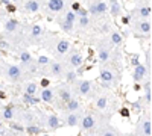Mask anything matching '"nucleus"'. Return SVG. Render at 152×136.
<instances>
[{"label":"nucleus","instance_id":"f257e3e1","mask_svg":"<svg viewBox=\"0 0 152 136\" xmlns=\"http://www.w3.org/2000/svg\"><path fill=\"white\" fill-rule=\"evenodd\" d=\"M146 67L144 65H137V67H134V74H133V77H134V80L135 82H138V80H142L144 76H146Z\"/></svg>","mask_w":152,"mask_h":136},{"label":"nucleus","instance_id":"f03ea898","mask_svg":"<svg viewBox=\"0 0 152 136\" xmlns=\"http://www.w3.org/2000/svg\"><path fill=\"white\" fill-rule=\"evenodd\" d=\"M101 79L105 82V85H111V82L114 80V74H113V71H110L108 68H103V70L101 71Z\"/></svg>","mask_w":152,"mask_h":136},{"label":"nucleus","instance_id":"7ed1b4c3","mask_svg":"<svg viewBox=\"0 0 152 136\" xmlns=\"http://www.w3.org/2000/svg\"><path fill=\"white\" fill-rule=\"evenodd\" d=\"M20 76H22V71H20V68L17 65H11L8 68V77L11 80H18Z\"/></svg>","mask_w":152,"mask_h":136},{"label":"nucleus","instance_id":"20e7f679","mask_svg":"<svg viewBox=\"0 0 152 136\" xmlns=\"http://www.w3.org/2000/svg\"><path fill=\"white\" fill-rule=\"evenodd\" d=\"M49 9L53 12H59L64 8V0H49Z\"/></svg>","mask_w":152,"mask_h":136},{"label":"nucleus","instance_id":"39448f33","mask_svg":"<svg viewBox=\"0 0 152 136\" xmlns=\"http://www.w3.org/2000/svg\"><path fill=\"white\" fill-rule=\"evenodd\" d=\"M81 126L84 130H91V128L94 127V118L91 117V115H87V117H84V120L81 121Z\"/></svg>","mask_w":152,"mask_h":136},{"label":"nucleus","instance_id":"423d86ee","mask_svg":"<svg viewBox=\"0 0 152 136\" xmlns=\"http://www.w3.org/2000/svg\"><path fill=\"white\" fill-rule=\"evenodd\" d=\"M142 133H143V136H151V133H152V124H151V120L149 118L142 122Z\"/></svg>","mask_w":152,"mask_h":136},{"label":"nucleus","instance_id":"0eeeda50","mask_svg":"<svg viewBox=\"0 0 152 136\" xmlns=\"http://www.w3.org/2000/svg\"><path fill=\"white\" fill-rule=\"evenodd\" d=\"M91 89V83L88 80H82L81 83H79V94L81 95H87Z\"/></svg>","mask_w":152,"mask_h":136},{"label":"nucleus","instance_id":"6e6552de","mask_svg":"<svg viewBox=\"0 0 152 136\" xmlns=\"http://www.w3.org/2000/svg\"><path fill=\"white\" fill-rule=\"evenodd\" d=\"M82 62H84V59L79 53H75L70 56V65L71 67H79V65H82Z\"/></svg>","mask_w":152,"mask_h":136},{"label":"nucleus","instance_id":"1a4fd4ad","mask_svg":"<svg viewBox=\"0 0 152 136\" xmlns=\"http://www.w3.org/2000/svg\"><path fill=\"white\" fill-rule=\"evenodd\" d=\"M59 98H61L62 101H70L71 100V92H70V89H67V88H59Z\"/></svg>","mask_w":152,"mask_h":136},{"label":"nucleus","instance_id":"9d476101","mask_svg":"<svg viewBox=\"0 0 152 136\" xmlns=\"http://www.w3.org/2000/svg\"><path fill=\"white\" fill-rule=\"evenodd\" d=\"M69 47H70L69 41H65V39H61V41H59V43L56 44V52L62 54V53H65V52L69 50Z\"/></svg>","mask_w":152,"mask_h":136},{"label":"nucleus","instance_id":"9b49d317","mask_svg":"<svg viewBox=\"0 0 152 136\" xmlns=\"http://www.w3.org/2000/svg\"><path fill=\"white\" fill-rule=\"evenodd\" d=\"M24 8H26V11H29V12H37L40 9V5H38L37 0H29V2H26Z\"/></svg>","mask_w":152,"mask_h":136},{"label":"nucleus","instance_id":"f8f14e48","mask_svg":"<svg viewBox=\"0 0 152 136\" xmlns=\"http://www.w3.org/2000/svg\"><path fill=\"white\" fill-rule=\"evenodd\" d=\"M47 126L50 128H58L59 127V118L56 117V115H49L47 118Z\"/></svg>","mask_w":152,"mask_h":136},{"label":"nucleus","instance_id":"ddd939ff","mask_svg":"<svg viewBox=\"0 0 152 136\" xmlns=\"http://www.w3.org/2000/svg\"><path fill=\"white\" fill-rule=\"evenodd\" d=\"M108 59H110V50L105 49V47H101L99 49V60L101 62H107Z\"/></svg>","mask_w":152,"mask_h":136},{"label":"nucleus","instance_id":"4468645a","mask_svg":"<svg viewBox=\"0 0 152 136\" xmlns=\"http://www.w3.org/2000/svg\"><path fill=\"white\" fill-rule=\"evenodd\" d=\"M67 111L70 112V113H73V112H76L78 109H79V103H78V100H75V98H71L70 101H67Z\"/></svg>","mask_w":152,"mask_h":136},{"label":"nucleus","instance_id":"2eb2a0df","mask_svg":"<svg viewBox=\"0 0 152 136\" xmlns=\"http://www.w3.org/2000/svg\"><path fill=\"white\" fill-rule=\"evenodd\" d=\"M23 101H24L26 104L32 106V104H37L38 101H40V98H37V97H34V95H29V94L24 92V95H23Z\"/></svg>","mask_w":152,"mask_h":136},{"label":"nucleus","instance_id":"dca6fc26","mask_svg":"<svg viewBox=\"0 0 152 136\" xmlns=\"http://www.w3.org/2000/svg\"><path fill=\"white\" fill-rule=\"evenodd\" d=\"M67 124L71 126V127L79 124V117H78L75 112H73V113H69V117H67Z\"/></svg>","mask_w":152,"mask_h":136},{"label":"nucleus","instance_id":"f3484780","mask_svg":"<svg viewBox=\"0 0 152 136\" xmlns=\"http://www.w3.org/2000/svg\"><path fill=\"white\" fill-rule=\"evenodd\" d=\"M17 27H18V21H17V20H9V21H6V24H5V29L8 32L17 30Z\"/></svg>","mask_w":152,"mask_h":136},{"label":"nucleus","instance_id":"a211bd4d","mask_svg":"<svg viewBox=\"0 0 152 136\" xmlns=\"http://www.w3.org/2000/svg\"><path fill=\"white\" fill-rule=\"evenodd\" d=\"M52 98H53V92L46 88V89L41 92V100L43 101H47V103H49V101H52Z\"/></svg>","mask_w":152,"mask_h":136},{"label":"nucleus","instance_id":"6ab92c4d","mask_svg":"<svg viewBox=\"0 0 152 136\" xmlns=\"http://www.w3.org/2000/svg\"><path fill=\"white\" fill-rule=\"evenodd\" d=\"M50 71H52V74H53V76H59V74H61V71H62V65L59 64V62L52 64V67H50Z\"/></svg>","mask_w":152,"mask_h":136},{"label":"nucleus","instance_id":"aec40b11","mask_svg":"<svg viewBox=\"0 0 152 136\" xmlns=\"http://www.w3.org/2000/svg\"><path fill=\"white\" fill-rule=\"evenodd\" d=\"M110 3H111V14L113 15H119L120 14V6H119V3H117V0H110Z\"/></svg>","mask_w":152,"mask_h":136},{"label":"nucleus","instance_id":"412c9836","mask_svg":"<svg viewBox=\"0 0 152 136\" xmlns=\"http://www.w3.org/2000/svg\"><path fill=\"white\" fill-rule=\"evenodd\" d=\"M138 27H140V30L143 33H149L151 32V23L149 21H140L138 23Z\"/></svg>","mask_w":152,"mask_h":136},{"label":"nucleus","instance_id":"4be33fe9","mask_svg":"<svg viewBox=\"0 0 152 136\" xmlns=\"http://www.w3.org/2000/svg\"><path fill=\"white\" fill-rule=\"evenodd\" d=\"M20 60H22L24 65H29L31 60H32V58H31V54H29L28 52H23L22 54H20Z\"/></svg>","mask_w":152,"mask_h":136},{"label":"nucleus","instance_id":"5701e85b","mask_svg":"<svg viewBox=\"0 0 152 136\" xmlns=\"http://www.w3.org/2000/svg\"><path fill=\"white\" fill-rule=\"evenodd\" d=\"M94 6H96V12H97V14H103V12L108 11L107 5H105L103 2H97V3H94Z\"/></svg>","mask_w":152,"mask_h":136},{"label":"nucleus","instance_id":"b1692460","mask_svg":"<svg viewBox=\"0 0 152 136\" xmlns=\"http://www.w3.org/2000/svg\"><path fill=\"white\" fill-rule=\"evenodd\" d=\"M12 115H14V112H12V106H6L5 111H3V118L5 120H12Z\"/></svg>","mask_w":152,"mask_h":136},{"label":"nucleus","instance_id":"393cba45","mask_svg":"<svg viewBox=\"0 0 152 136\" xmlns=\"http://www.w3.org/2000/svg\"><path fill=\"white\" fill-rule=\"evenodd\" d=\"M26 94L35 95L37 94V83H28V86H26Z\"/></svg>","mask_w":152,"mask_h":136},{"label":"nucleus","instance_id":"a878e982","mask_svg":"<svg viewBox=\"0 0 152 136\" xmlns=\"http://www.w3.org/2000/svg\"><path fill=\"white\" fill-rule=\"evenodd\" d=\"M64 20L73 24V23H75V20H76V14H75L73 11H69L67 14H65V18H64Z\"/></svg>","mask_w":152,"mask_h":136},{"label":"nucleus","instance_id":"bb28decb","mask_svg":"<svg viewBox=\"0 0 152 136\" xmlns=\"http://www.w3.org/2000/svg\"><path fill=\"white\" fill-rule=\"evenodd\" d=\"M59 26H61V29H64L65 32H70L71 29H73V24L69 23V21H65V20H62V21L59 23Z\"/></svg>","mask_w":152,"mask_h":136},{"label":"nucleus","instance_id":"cd10ccee","mask_svg":"<svg viewBox=\"0 0 152 136\" xmlns=\"http://www.w3.org/2000/svg\"><path fill=\"white\" fill-rule=\"evenodd\" d=\"M111 41H113L114 44H120L122 43V35H120V33H117V32H114L113 35H111Z\"/></svg>","mask_w":152,"mask_h":136},{"label":"nucleus","instance_id":"c85d7f7f","mask_svg":"<svg viewBox=\"0 0 152 136\" xmlns=\"http://www.w3.org/2000/svg\"><path fill=\"white\" fill-rule=\"evenodd\" d=\"M140 15L143 18H146V17L151 15V8H149V6H143V8L140 9Z\"/></svg>","mask_w":152,"mask_h":136},{"label":"nucleus","instance_id":"c756f323","mask_svg":"<svg viewBox=\"0 0 152 136\" xmlns=\"http://www.w3.org/2000/svg\"><path fill=\"white\" fill-rule=\"evenodd\" d=\"M97 107H99V109H105V107H107V98H105V97H101V98H99V100H97Z\"/></svg>","mask_w":152,"mask_h":136},{"label":"nucleus","instance_id":"7c9ffc66","mask_svg":"<svg viewBox=\"0 0 152 136\" xmlns=\"http://www.w3.org/2000/svg\"><path fill=\"white\" fill-rule=\"evenodd\" d=\"M26 132L31 133V135H35V133H38V132H40V128H38V127H35V126H28V127H26Z\"/></svg>","mask_w":152,"mask_h":136},{"label":"nucleus","instance_id":"2f4dec72","mask_svg":"<svg viewBox=\"0 0 152 136\" xmlns=\"http://www.w3.org/2000/svg\"><path fill=\"white\" fill-rule=\"evenodd\" d=\"M37 62H38L40 65H47V64H49V58H47V56H40V58L37 59Z\"/></svg>","mask_w":152,"mask_h":136},{"label":"nucleus","instance_id":"473e14b6","mask_svg":"<svg viewBox=\"0 0 152 136\" xmlns=\"http://www.w3.org/2000/svg\"><path fill=\"white\" fill-rule=\"evenodd\" d=\"M40 35H41V27L34 26V27H32V36H40Z\"/></svg>","mask_w":152,"mask_h":136},{"label":"nucleus","instance_id":"72a5a7b5","mask_svg":"<svg viewBox=\"0 0 152 136\" xmlns=\"http://www.w3.org/2000/svg\"><path fill=\"white\" fill-rule=\"evenodd\" d=\"M11 128H14V130H17V132H23L24 128L20 126V124H15V122H11Z\"/></svg>","mask_w":152,"mask_h":136},{"label":"nucleus","instance_id":"f704fd0d","mask_svg":"<svg viewBox=\"0 0 152 136\" xmlns=\"http://www.w3.org/2000/svg\"><path fill=\"white\" fill-rule=\"evenodd\" d=\"M75 79H76V73H75V71H69V73H67V80H69V82H73Z\"/></svg>","mask_w":152,"mask_h":136},{"label":"nucleus","instance_id":"c9c22d12","mask_svg":"<svg viewBox=\"0 0 152 136\" xmlns=\"http://www.w3.org/2000/svg\"><path fill=\"white\" fill-rule=\"evenodd\" d=\"M79 24H81L82 27L87 26V24H88V18H87V17H81V18H79Z\"/></svg>","mask_w":152,"mask_h":136},{"label":"nucleus","instance_id":"e433bc0d","mask_svg":"<svg viewBox=\"0 0 152 136\" xmlns=\"http://www.w3.org/2000/svg\"><path fill=\"white\" fill-rule=\"evenodd\" d=\"M78 14H79L81 17H87L88 11H87V9H84V8H79V9H78Z\"/></svg>","mask_w":152,"mask_h":136},{"label":"nucleus","instance_id":"4c0bfd02","mask_svg":"<svg viewBox=\"0 0 152 136\" xmlns=\"http://www.w3.org/2000/svg\"><path fill=\"white\" fill-rule=\"evenodd\" d=\"M120 115H122V117H129V111L126 107H122L120 109Z\"/></svg>","mask_w":152,"mask_h":136},{"label":"nucleus","instance_id":"58836bf2","mask_svg":"<svg viewBox=\"0 0 152 136\" xmlns=\"http://www.w3.org/2000/svg\"><path fill=\"white\" fill-rule=\"evenodd\" d=\"M102 136H116V133H114L113 130H110V128H108V130H105V132L102 133Z\"/></svg>","mask_w":152,"mask_h":136},{"label":"nucleus","instance_id":"ea45409f","mask_svg":"<svg viewBox=\"0 0 152 136\" xmlns=\"http://www.w3.org/2000/svg\"><path fill=\"white\" fill-rule=\"evenodd\" d=\"M131 62H133V65H134V67L140 65V62H138V56H137V54H135V56H133V60H131Z\"/></svg>","mask_w":152,"mask_h":136},{"label":"nucleus","instance_id":"a19ab883","mask_svg":"<svg viewBox=\"0 0 152 136\" xmlns=\"http://www.w3.org/2000/svg\"><path fill=\"white\" fill-rule=\"evenodd\" d=\"M0 49H9V44L6 41H0Z\"/></svg>","mask_w":152,"mask_h":136},{"label":"nucleus","instance_id":"79ce46f5","mask_svg":"<svg viewBox=\"0 0 152 136\" xmlns=\"http://www.w3.org/2000/svg\"><path fill=\"white\" fill-rule=\"evenodd\" d=\"M6 9H8V12H15V6L14 5H6Z\"/></svg>","mask_w":152,"mask_h":136},{"label":"nucleus","instance_id":"37998d69","mask_svg":"<svg viewBox=\"0 0 152 136\" xmlns=\"http://www.w3.org/2000/svg\"><path fill=\"white\" fill-rule=\"evenodd\" d=\"M49 83H50V82H49L47 79H43V80H41V86H44V88H47Z\"/></svg>","mask_w":152,"mask_h":136},{"label":"nucleus","instance_id":"c03bdc74","mask_svg":"<svg viewBox=\"0 0 152 136\" xmlns=\"http://www.w3.org/2000/svg\"><path fill=\"white\" fill-rule=\"evenodd\" d=\"M122 21H123L125 24H128V23H129V18H128V17H123V20H122Z\"/></svg>","mask_w":152,"mask_h":136},{"label":"nucleus","instance_id":"a18cd8bd","mask_svg":"<svg viewBox=\"0 0 152 136\" xmlns=\"http://www.w3.org/2000/svg\"><path fill=\"white\" fill-rule=\"evenodd\" d=\"M71 8H73V9H76V11H78V9H79V3H73V6H71Z\"/></svg>","mask_w":152,"mask_h":136},{"label":"nucleus","instance_id":"49530a36","mask_svg":"<svg viewBox=\"0 0 152 136\" xmlns=\"http://www.w3.org/2000/svg\"><path fill=\"white\" fill-rule=\"evenodd\" d=\"M133 107H135V109H138V107H140V103H138V101H135V103L133 104Z\"/></svg>","mask_w":152,"mask_h":136},{"label":"nucleus","instance_id":"de8ad7c7","mask_svg":"<svg viewBox=\"0 0 152 136\" xmlns=\"http://www.w3.org/2000/svg\"><path fill=\"white\" fill-rule=\"evenodd\" d=\"M0 2H2L3 5H9V0H0Z\"/></svg>","mask_w":152,"mask_h":136},{"label":"nucleus","instance_id":"09e8293b","mask_svg":"<svg viewBox=\"0 0 152 136\" xmlns=\"http://www.w3.org/2000/svg\"><path fill=\"white\" fill-rule=\"evenodd\" d=\"M6 97V95H5V92H2V91H0V98H5Z\"/></svg>","mask_w":152,"mask_h":136},{"label":"nucleus","instance_id":"8fccbe9b","mask_svg":"<svg viewBox=\"0 0 152 136\" xmlns=\"http://www.w3.org/2000/svg\"><path fill=\"white\" fill-rule=\"evenodd\" d=\"M0 91H2V83H0Z\"/></svg>","mask_w":152,"mask_h":136},{"label":"nucleus","instance_id":"3c124183","mask_svg":"<svg viewBox=\"0 0 152 136\" xmlns=\"http://www.w3.org/2000/svg\"><path fill=\"white\" fill-rule=\"evenodd\" d=\"M0 127H2V120H0Z\"/></svg>","mask_w":152,"mask_h":136},{"label":"nucleus","instance_id":"603ef678","mask_svg":"<svg viewBox=\"0 0 152 136\" xmlns=\"http://www.w3.org/2000/svg\"><path fill=\"white\" fill-rule=\"evenodd\" d=\"M12 2H17V0H12Z\"/></svg>","mask_w":152,"mask_h":136},{"label":"nucleus","instance_id":"864d4df0","mask_svg":"<svg viewBox=\"0 0 152 136\" xmlns=\"http://www.w3.org/2000/svg\"><path fill=\"white\" fill-rule=\"evenodd\" d=\"M44 136H49V135H44Z\"/></svg>","mask_w":152,"mask_h":136},{"label":"nucleus","instance_id":"5fc2aeb1","mask_svg":"<svg viewBox=\"0 0 152 136\" xmlns=\"http://www.w3.org/2000/svg\"><path fill=\"white\" fill-rule=\"evenodd\" d=\"M90 136H93V135H90Z\"/></svg>","mask_w":152,"mask_h":136}]
</instances>
